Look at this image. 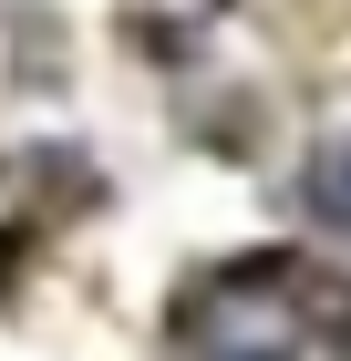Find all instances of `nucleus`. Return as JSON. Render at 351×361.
Here are the masks:
<instances>
[{
    "label": "nucleus",
    "mask_w": 351,
    "mask_h": 361,
    "mask_svg": "<svg viewBox=\"0 0 351 361\" xmlns=\"http://www.w3.org/2000/svg\"><path fill=\"white\" fill-rule=\"evenodd\" d=\"M310 207H321V217L351 238V135H331L321 155H310Z\"/></svg>",
    "instance_id": "f257e3e1"
},
{
    "label": "nucleus",
    "mask_w": 351,
    "mask_h": 361,
    "mask_svg": "<svg viewBox=\"0 0 351 361\" xmlns=\"http://www.w3.org/2000/svg\"><path fill=\"white\" fill-rule=\"evenodd\" d=\"M196 361H248V351H196Z\"/></svg>",
    "instance_id": "f03ea898"
}]
</instances>
